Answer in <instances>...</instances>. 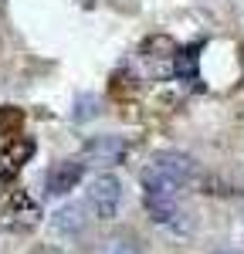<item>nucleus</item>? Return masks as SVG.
Listing matches in <instances>:
<instances>
[{
    "label": "nucleus",
    "mask_w": 244,
    "mask_h": 254,
    "mask_svg": "<svg viewBox=\"0 0 244 254\" xmlns=\"http://www.w3.org/2000/svg\"><path fill=\"white\" fill-rule=\"evenodd\" d=\"M88 207L99 220H112L122 207V180L116 173H99L88 183Z\"/></svg>",
    "instance_id": "7ed1b4c3"
},
{
    "label": "nucleus",
    "mask_w": 244,
    "mask_h": 254,
    "mask_svg": "<svg viewBox=\"0 0 244 254\" xmlns=\"http://www.w3.org/2000/svg\"><path fill=\"white\" fill-rule=\"evenodd\" d=\"M38 224H41V203L27 193V190H10L3 210H0V227L20 234V231L38 227Z\"/></svg>",
    "instance_id": "f03ea898"
},
{
    "label": "nucleus",
    "mask_w": 244,
    "mask_h": 254,
    "mask_svg": "<svg viewBox=\"0 0 244 254\" xmlns=\"http://www.w3.org/2000/svg\"><path fill=\"white\" fill-rule=\"evenodd\" d=\"M81 176H85V163L81 159H61V163H55L44 173V190L51 196H64L81 183Z\"/></svg>",
    "instance_id": "39448f33"
},
{
    "label": "nucleus",
    "mask_w": 244,
    "mask_h": 254,
    "mask_svg": "<svg viewBox=\"0 0 244 254\" xmlns=\"http://www.w3.org/2000/svg\"><path fill=\"white\" fill-rule=\"evenodd\" d=\"M102 254H139V248L132 241H125V237H112V241H105Z\"/></svg>",
    "instance_id": "9b49d317"
},
{
    "label": "nucleus",
    "mask_w": 244,
    "mask_h": 254,
    "mask_svg": "<svg viewBox=\"0 0 244 254\" xmlns=\"http://www.w3.org/2000/svg\"><path fill=\"white\" fill-rule=\"evenodd\" d=\"M217 254H231V251H217Z\"/></svg>",
    "instance_id": "ddd939ff"
},
{
    "label": "nucleus",
    "mask_w": 244,
    "mask_h": 254,
    "mask_svg": "<svg viewBox=\"0 0 244 254\" xmlns=\"http://www.w3.org/2000/svg\"><path fill=\"white\" fill-rule=\"evenodd\" d=\"M197 176V163L186 153H156L142 166L139 183L142 190H160V193H180L183 187H190Z\"/></svg>",
    "instance_id": "f257e3e1"
},
{
    "label": "nucleus",
    "mask_w": 244,
    "mask_h": 254,
    "mask_svg": "<svg viewBox=\"0 0 244 254\" xmlns=\"http://www.w3.org/2000/svg\"><path fill=\"white\" fill-rule=\"evenodd\" d=\"M129 153L125 139L122 136H95L81 146V163L88 166H119Z\"/></svg>",
    "instance_id": "20e7f679"
},
{
    "label": "nucleus",
    "mask_w": 244,
    "mask_h": 254,
    "mask_svg": "<svg viewBox=\"0 0 244 254\" xmlns=\"http://www.w3.org/2000/svg\"><path fill=\"white\" fill-rule=\"evenodd\" d=\"M3 187H7V183H3V180H0V190H3Z\"/></svg>",
    "instance_id": "f8f14e48"
},
{
    "label": "nucleus",
    "mask_w": 244,
    "mask_h": 254,
    "mask_svg": "<svg viewBox=\"0 0 244 254\" xmlns=\"http://www.w3.org/2000/svg\"><path fill=\"white\" fill-rule=\"evenodd\" d=\"M20 126H24V112L14 105H3L0 109V136H20Z\"/></svg>",
    "instance_id": "1a4fd4ad"
},
{
    "label": "nucleus",
    "mask_w": 244,
    "mask_h": 254,
    "mask_svg": "<svg viewBox=\"0 0 244 254\" xmlns=\"http://www.w3.org/2000/svg\"><path fill=\"white\" fill-rule=\"evenodd\" d=\"M200 44H186L177 48V58H173V75L186 85H197L200 81Z\"/></svg>",
    "instance_id": "6e6552de"
},
{
    "label": "nucleus",
    "mask_w": 244,
    "mask_h": 254,
    "mask_svg": "<svg viewBox=\"0 0 244 254\" xmlns=\"http://www.w3.org/2000/svg\"><path fill=\"white\" fill-rule=\"evenodd\" d=\"M95 105H99V102H95V95H81L78 102H75V112H71V116H75V122L92 119V116H95Z\"/></svg>",
    "instance_id": "9d476101"
},
{
    "label": "nucleus",
    "mask_w": 244,
    "mask_h": 254,
    "mask_svg": "<svg viewBox=\"0 0 244 254\" xmlns=\"http://www.w3.org/2000/svg\"><path fill=\"white\" fill-rule=\"evenodd\" d=\"M51 231L58 237H78L85 234V207L78 203H64L51 214Z\"/></svg>",
    "instance_id": "0eeeda50"
},
{
    "label": "nucleus",
    "mask_w": 244,
    "mask_h": 254,
    "mask_svg": "<svg viewBox=\"0 0 244 254\" xmlns=\"http://www.w3.org/2000/svg\"><path fill=\"white\" fill-rule=\"evenodd\" d=\"M31 156H34V142L14 136L0 149V180H3V183H14V176L31 163Z\"/></svg>",
    "instance_id": "423d86ee"
}]
</instances>
